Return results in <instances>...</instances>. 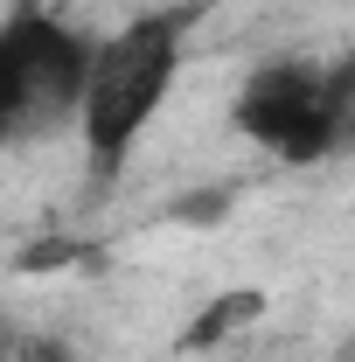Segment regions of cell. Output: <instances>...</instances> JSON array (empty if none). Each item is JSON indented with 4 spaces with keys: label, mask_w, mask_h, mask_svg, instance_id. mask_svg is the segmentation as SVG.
<instances>
[{
    "label": "cell",
    "mask_w": 355,
    "mask_h": 362,
    "mask_svg": "<svg viewBox=\"0 0 355 362\" xmlns=\"http://www.w3.org/2000/svg\"><path fill=\"white\" fill-rule=\"evenodd\" d=\"M251 320H265V293H258V286H230V293H216L202 314L181 327V341H175V349H181V356L223 349V341H230V334H244Z\"/></svg>",
    "instance_id": "277c9868"
},
{
    "label": "cell",
    "mask_w": 355,
    "mask_h": 362,
    "mask_svg": "<svg viewBox=\"0 0 355 362\" xmlns=\"http://www.w3.org/2000/svg\"><path fill=\"white\" fill-rule=\"evenodd\" d=\"M230 126L244 139H258L265 153H279L286 168H313L327 160L342 139V98H334V70H320L307 56H279L258 63L237 105H230Z\"/></svg>",
    "instance_id": "3957f363"
},
{
    "label": "cell",
    "mask_w": 355,
    "mask_h": 362,
    "mask_svg": "<svg viewBox=\"0 0 355 362\" xmlns=\"http://www.w3.org/2000/svg\"><path fill=\"white\" fill-rule=\"evenodd\" d=\"M188 21H195V7H153V14H133L119 35L98 42L84 105H77V139H84V160L98 181L119 175L133 160V146L146 139V126L161 119V105L181 77Z\"/></svg>",
    "instance_id": "6da1fadb"
},
{
    "label": "cell",
    "mask_w": 355,
    "mask_h": 362,
    "mask_svg": "<svg viewBox=\"0 0 355 362\" xmlns=\"http://www.w3.org/2000/svg\"><path fill=\"white\" fill-rule=\"evenodd\" d=\"M342 356H349V362H355V334H349V341H342Z\"/></svg>",
    "instance_id": "ba28073f"
},
{
    "label": "cell",
    "mask_w": 355,
    "mask_h": 362,
    "mask_svg": "<svg viewBox=\"0 0 355 362\" xmlns=\"http://www.w3.org/2000/svg\"><path fill=\"white\" fill-rule=\"evenodd\" d=\"M7 362H77V349L63 341V334H35V327H21V341H14V356Z\"/></svg>",
    "instance_id": "5b68a950"
},
{
    "label": "cell",
    "mask_w": 355,
    "mask_h": 362,
    "mask_svg": "<svg viewBox=\"0 0 355 362\" xmlns=\"http://www.w3.org/2000/svg\"><path fill=\"white\" fill-rule=\"evenodd\" d=\"M91 56H98V42H84L70 21H56L42 7L7 14L0 21V146L77 126Z\"/></svg>",
    "instance_id": "7a4b0ae2"
},
{
    "label": "cell",
    "mask_w": 355,
    "mask_h": 362,
    "mask_svg": "<svg viewBox=\"0 0 355 362\" xmlns=\"http://www.w3.org/2000/svg\"><path fill=\"white\" fill-rule=\"evenodd\" d=\"M14 341H21V327H14V320H7V314H0V362H7V356H14Z\"/></svg>",
    "instance_id": "52a82bcc"
},
{
    "label": "cell",
    "mask_w": 355,
    "mask_h": 362,
    "mask_svg": "<svg viewBox=\"0 0 355 362\" xmlns=\"http://www.w3.org/2000/svg\"><path fill=\"white\" fill-rule=\"evenodd\" d=\"M223 209H230V188H195L175 202V223H216Z\"/></svg>",
    "instance_id": "8992f818"
}]
</instances>
